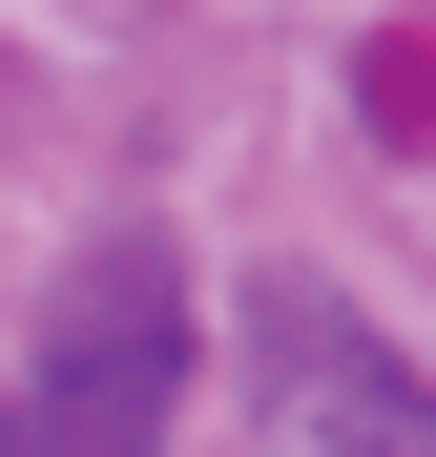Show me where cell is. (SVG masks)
<instances>
[{"instance_id": "obj_1", "label": "cell", "mask_w": 436, "mask_h": 457, "mask_svg": "<svg viewBox=\"0 0 436 457\" xmlns=\"http://www.w3.org/2000/svg\"><path fill=\"white\" fill-rule=\"evenodd\" d=\"M167 395H187V270H167V228H104V250L62 270V312H42L21 457H145Z\"/></svg>"}, {"instance_id": "obj_2", "label": "cell", "mask_w": 436, "mask_h": 457, "mask_svg": "<svg viewBox=\"0 0 436 457\" xmlns=\"http://www.w3.org/2000/svg\"><path fill=\"white\" fill-rule=\"evenodd\" d=\"M270 436L291 457H436V374H395L353 312H270Z\"/></svg>"}]
</instances>
